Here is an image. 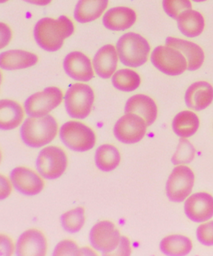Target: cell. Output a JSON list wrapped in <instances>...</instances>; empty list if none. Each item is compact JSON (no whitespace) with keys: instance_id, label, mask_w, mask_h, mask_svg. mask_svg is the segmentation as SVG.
Instances as JSON below:
<instances>
[{"instance_id":"obj_1","label":"cell","mask_w":213,"mask_h":256,"mask_svg":"<svg viewBox=\"0 0 213 256\" xmlns=\"http://www.w3.org/2000/svg\"><path fill=\"white\" fill-rule=\"evenodd\" d=\"M75 27L72 21L66 16L58 19L44 18L36 24L34 39L44 50L56 52L63 46L64 39L72 36Z\"/></svg>"},{"instance_id":"obj_2","label":"cell","mask_w":213,"mask_h":256,"mask_svg":"<svg viewBox=\"0 0 213 256\" xmlns=\"http://www.w3.org/2000/svg\"><path fill=\"white\" fill-rule=\"evenodd\" d=\"M58 132V124L49 115L30 116L20 128L22 141L29 148H39L53 140Z\"/></svg>"},{"instance_id":"obj_3","label":"cell","mask_w":213,"mask_h":256,"mask_svg":"<svg viewBox=\"0 0 213 256\" xmlns=\"http://www.w3.org/2000/svg\"><path fill=\"white\" fill-rule=\"evenodd\" d=\"M116 48L121 63L132 68L143 66L148 61L151 52L147 40L133 32L121 36Z\"/></svg>"},{"instance_id":"obj_4","label":"cell","mask_w":213,"mask_h":256,"mask_svg":"<svg viewBox=\"0 0 213 256\" xmlns=\"http://www.w3.org/2000/svg\"><path fill=\"white\" fill-rule=\"evenodd\" d=\"M59 138L67 148L76 152L90 150L96 144L92 129L77 121H69L62 126Z\"/></svg>"},{"instance_id":"obj_5","label":"cell","mask_w":213,"mask_h":256,"mask_svg":"<svg viewBox=\"0 0 213 256\" xmlns=\"http://www.w3.org/2000/svg\"><path fill=\"white\" fill-rule=\"evenodd\" d=\"M95 94L88 84H75L67 90L64 98L66 110L71 118L84 119L90 115Z\"/></svg>"},{"instance_id":"obj_6","label":"cell","mask_w":213,"mask_h":256,"mask_svg":"<svg viewBox=\"0 0 213 256\" xmlns=\"http://www.w3.org/2000/svg\"><path fill=\"white\" fill-rule=\"evenodd\" d=\"M151 61L158 70L169 76H181L188 69V62L182 52L167 44L155 48Z\"/></svg>"},{"instance_id":"obj_7","label":"cell","mask_w":213,"mask_h":256,"mask_svg":"<svg viewBox=\"0 0 213 256\" xmlns=\"http://www.w3.org/2000/svg\"><path fill=\"white\" fill-rule=\"evenodd\" d=\"M36 166L42 177L49 180H56L65 172L68 158L61 148L49 146L39 152Z\"/></svg>"},{"instance_id":"obj_8","label":"cell","mask_w":213,"mask_h":256,"mask_svg":"<svg viewBox=\"0 0 213 256\" xmlns=\"http://www.w3.org/2000/svg\"><path fill=\"white\" fill-rule=\"evenodd\" d=\"M121 240L117 228L110 221H101L96 224L90 230L91 245L103 255H113Z\"/></svg>"},{"instance_id":"obj_9","label":"cell","mask_w":213,"mask_h":256,"mask_svg":"<svg viewBox=\"0 0 213 256\" xmlns=\"http://www.w3.org/2000/svg\"><path fill=\"white\" fill-rule=\"evenodd\" d=\"M63 100V93L56 86H50L31 96L24 102V108L29 116H46Z\"/></svg>"},{"instance_id":"obj_10","label":"cell","mask_w":213,"mask_h":256,"mask_svg":"<svg viewBox=\"0 0 213 256\" xmlns=\"http://www.w3.org/2000/svg\"><path fill=\"white\" fill-rule=\"evenodd\" d=\"M195 174L187 166L181 165L173 169L167 184V194L173 202H181L192 193Z\"/></svg>"},{"instance_id":"obj_11","label":"cell","mask_w":213,"mask_h":256,"mask_svg":"<svg viewBox=\"0 0 213 256\" xmlns=\"http://www.w3.org/2000/svg\"><path fill=\"white\" fill-rule=\"evenodd\" d=\"M147 126L144 119L140 116L134 114H126L116 123L114 134L121 142L135 144L144 138Z\"/></svg>"},{"instance_id":"obj_12","label":"cell","mask_w":213,"mask_h":256,"mask_svg":"<svg viewBox=\"0 0 213 256\" xmlns=\"http://www.w3.org/2000/svg\"><path fill=\"white\" fill-rule=\"evenodd\" d=\"M10 180L14 188L23 195L36 196L44 188L43 180L33 170L24 166L14 168L10 174Z\"/></svg>"},{"instance_id":"obj_13","label":"cell","mask_w":213,"mask_h":256,"mask_svg":"<svg viewBox=\"0 0 213 256\" xmlns=\"http://www.w3.org/2000/svg\"><path fill=\"white\" fill-rule=\"evenodd\" d=\"M185 211L187 217L195 222H203L213 216V197L207 192H198L186 200Z\"/></svg>"},{"instance_id":"obj_14","label":"cell","mask_w":213,"mask_h":256,"mask_svg":"<svg viewBox=\"0 0 213 256\" xmlns=\"http://www.w3.org/2000/svg\"><path fill=\"white\" fill-rule=\"evenodd\" d=\"M64 71L71 78L80 82H88L94 77L90 59L80 52H73L64 60Z\"/></svg>"},{"instance_id":"obj_15","label":"cell","mask_w":213,"mask_h":256,"mask_svg":"<svg viewBox=\"0 0 213 256\" xmlns=\"http://www.w3.org/2000/svg\"><path fill=\"white\" fill-rule=\"evenodd\" d=\"M186 105L191 110H205L213 101V86L209 82L198 81L191 84L185 93Z\"/></svg>"},{"instance_id":"obj_16","label":"cell","mask_w":213,"mask_h":256,"mask_svg":"<svg viewBox=\"0 0 213 256\" xmlns=\"http://www.w3.org/2000/svg\"><path fill=\"white\" fill-rule=\"evenodd\" d=\"M18 256H41L46 254L47 242L40 231L31 228L19 236L16 244Z\"/></svg>"},{"instance_id":"obj_17","label":"cell","mask_w":213,"mask_h":256,"mask_svg":"<svg viewBox=\"0 0 213 256\" xmlns=\"http://www.w3.org/2000/svg\"><path fill=\"white\" fill-rule=\"evenodd\" d=\"M126 114H136L144 119L148 126L157 120L158 106L152 98L144 94H137L128 99L125 106Z\"/></svg>"},{"instance_id":"obj_18","label":"cell","mask_w":213,"mask_h":256,"mask_svg":"<svg viewBox=\"0 0 213 256\" xmlns=\"http://www.w3.org/2000/svg\"><path fill=\"white\" fill-rule=\"evenodd\" d=\"M166 44L174 47L182 52L187 59L188 69L190 71L197 70L204 63L205 52L202 47L194 42L176 37H168Z\"/></svg>"},{"instance_id":"obj_19","label":"cell","mask_w":213,"mask_h":256,"mask_svg":"<svg viewBox=\"0 0 213 256\" xmlns=\"http://www.w3.org/2000/svg\"><path fill=\"white\" fill-rule=\"evenodd\" d=\"M137 16L134 10L128 7L118 6L106 12L103 16L104 26L113 31H125L134 26Z\"/></svg>"},{"instance_id":"obj_20","label":"cell","mask_w":213,"mask_h":256,"mask_svg":"<svg viewBox=\"0 0 213 256\" xmlns=\"http://www.w3.org/2000/svg\"><path fill=\"white\" fill-rule=\"evenodd\" d=\"M118 53L112 44L101 47L93 58V66L96 74L103 78H109L117 68Z\"/></svg>"},{"instance_id":"obj_21","label":"cell","mask_w":213,"mask_h":256,"mask_svg":"<svg viewBox=\"0 0 213 256\" xmlns=\"http://www.w3.org/2000/svg\"><path fill=\"white\" fill-rule=\"evenodd\" d=\"M38 61L36 54L20 50H11L0 54V66L7 70L29 68L36 64Z\"/></svg>"},{"instance_id":"obj_22","label":"cell","mask_w":213,"mask_h":256,"mask_svg":"<svg viewBox=\"0 0 213 256\" xmlns=\"http://www.w3.org/2000/svg\"><path fill=\"white\" fill-rule=\"evenodd\" d=\"M109 0H79L74 17L79 23L85 24L100 18L107 8Z\"/></svg>"},{"instance_id":"obj_23","label":"cell","mask_w":213,"mask_h":256,"mask_svg":"<svg viewBox=\"0 0 213 256\" xmlns=\"http://www.w3.org/2000/svg\"><path fill=\"white\" fill-rule=\"evenodd\" d=\"M178 28L188 38H195L204 31L205 20L200 12L195 10L185 12L177 19Z\"/></svg>"},{"instance_id":"obj_24","label":"cell","mask_w":213,"mask_h":256,"mask_svg":"<svg viewBox=\"0 0 213 256\" xmlns=\"http://www.w3.org/2000/svg\"><path fill=\"white\" fill-rule=\"evenodd\" d=\"M23 109L16 102L1 100L0 102V128L10 130L19 126L23 120Z\"/></svg>"},{"instance_id":"obj_25","label":"cell","mask_w":213,"mask_h":256,"mask_svg":"<svg viewBox=\"0 0 213 256\" xmlns=\"http://www.w3.org/2000/svg\"><path fill=\"white\" fill-rule=\"evenodd\" d=\"M200 125V118L194 112L183 110L175 116L172 128L177 136L183 138H187L197 132Z\"/></svg>"},{"instance_id":"obj_26","label":"cell","mask_w":213,"mask_h":256,"mask_svg":"<svg viewBox=\"0 0 213 256\" xmlns=\"http://www.w3.org/2000/svg\"><path fill=\"white\" fill-rule=\"evenodd\" d=\"M96 166L103 172H110L117 168L121 161V156L118 148L110 144H104L99 146L95 156Z\"/></svg>"},{"instance_id":"obj_27","label":"cell","mask_w":213,"mask_h":256,"mask_svg":"<svg viewBox=\"0 0 213 256\" xmlns=\"http://www.w3.org/2000/svg\"><path fill=\"white\" fill-rule=\"evenodd\" d=\"M160 248L166 255L186 256L192 251L193 243L190 238L185 236L171 235L163 238Z\"/></svg>"},{"instance_id":"obj_28","label":"cell","mask_w":213,"mask_h":256,"mask_svg":"<svg viewBox=\"0 0 213 256\" xmlns=\"http://www.w3.org/2000/svg\"><path fill=\"white\" fill-rule=\"evenodd\" d=\"M114 86L118 90L130 92L140 86L141 79L137 72L131 69H121L116 72L112 78Z\"/></svg>"},{"instance_id":"obj_29","label":"cell","mask_w":213,"mask_h":256,"mask_svg":"<svg viewBox=\"0 0 213 256\" xmlns=\"http://www.w3.org/2000/svg\"><path fill=\"white\" fill-rule=\"evenodd\" d=\"M85 210L78 207L63 214L61 216V225L69 233L79 232L85 224Z\"/></svg>"},{"instance_id":"obj_30","label":"cell","mask_w":213,"mask_h":256,"mask_svg":"<svg viewBox=\"0 0 213 256\" xmlns=\"http://www.w3.org/2000/svg\"><path fill=\"white\" fill-rule=\"evenodd\" d=\"M162 4L165 13L176 20L185 12L192 9L191 0H163Z\"/></svg>"},{"instance_id":"obj_31","label":"cell","mask_w":213,"mask_h":256,"mask_svg":"<svg viewBox=\"0 0 213 256\" xmlns=\"http://www.w3.org/2000/svg\"><path fill=\"white\" fill-rule=\"evenodd\" d=\"M195 149L189 141L183 138L180 140L177 150L172 158L175 165H181L191 162L194 158Z\"/></svg>"},{"instance_id":"obj_32","label":"cell","mask_w":213,"mask_h":256,"mask_svg":"<svg viewBox=\"0 0 213 256\" xmlns=\"http://www.w3.org/2000/svg\"><path fill=\"white\" fill-rule=\"evenodd\" d=\"M81 250L72 240H64L59 242L54 248V256L81 255Z\"/></svg>"},{"instance_id":"obj_33","label":"cell","mask_w":213,"mask_h":256,"mask_svg":"<svg viewBox=\"0 0 213 256\" xmlns=\"http://www.w3.org/2000/svg\"><path fill=\"white\" fill-rule=\"evenodd\" d=\"M197 235L198 240L202 244L213 246V220L200 225L198 228Z\"/></svg>"},{"instance_id":"obj_34","label":"cell","mask_w":213,"mask_h":256,"mask_svg":"<svg viewBox=\"0 0 213 256\" xmlns=\"http://www.w3.org/2000/svg\"><path fill=\"white\" fill-rule=\"evenodd\" d=\"M13 251V242L6 236H1V255H11Z\"/></svg>"},{"instance_id":"obj_35","label":"cell","mask_w":213,"mask_h":256,"mask_svg":"<svg viewBox=\"0 0 213 256\" xmlns=\"http://www.w3.org/2000/svg\"><path fill=\"white\" fill-rule=\"evenodd\" d=\"M117 252L115 254L118 255H130L131 254V248L130 241L125 237H121L120 244H119Z\"/></svg>"},{"instance_id":"obj_36","label":"cell","mask_w":213,"mask_h":256,"mask_svg":"<svg viewBox=\"0 0 213 256\" xmlns=\"http://www.w3.org/2000/svg\"><path fill=\"white\" fill-rule=\"evenodd\" d=\"M27 3L36 4L38 6H46L50 4L52 0H23Z\"/></svg>"},{"instance_id":"obj_37","label":"cell","mask_w":213,"mask_h":256,"mask_svg":"<svg viewBox=\"0 0 213 256\" xmlns=\"http://www.w3.org/2000/svg\"><path fill=\"white\" fill-rule=\"evenodd\" d=\"M192 1L197 2V3H202V2H207L208 0H192Z\"/></svg>"},{"instance_id":"obj_38","label":"cell","mask_w":213,"mask_h":256,"mask_svg":"<svg viewBox=\"0 0 213 256\" xmlns=\"http://www.w3.org/2000/svg\"><path fill=\"white\" fill-rule=\"evenodd\" d=\"M8 1V0H1V3H3V2H6Z\"/></svg>"}]
</instances>
